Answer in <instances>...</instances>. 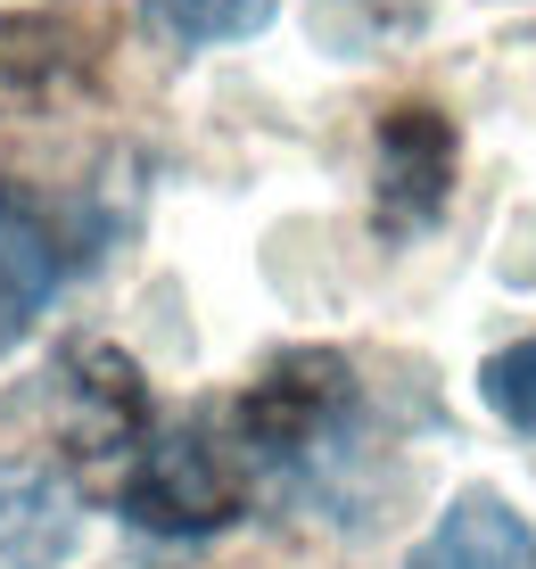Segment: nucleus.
I'll list each match as a JSON object with an SVG mask.
<instances>
[{"instance_id":"1","label":"nucleus","mask_w":536,"mask_h":569,"mask_svg":"<svg viewBox=\"0 0 536 569\" xmlns=\"http://www.w3.org/2000/svg\"><path fill=\"white\" fill-rule=\"evenodd\" d=\"M231 455L272 503L314 520L364 528L380 520L371 487V421H364V380L339 347H281L231 405Z\"/></svg>"},{"instance_id":"10","label":"nucleus","mask_w":536,"mask_h":569,"mask_svg":"<svg viewBox=\"0 0 536 569\" xmlns=\"http://www.w3.org/2000/svg\"><path fill=\"white\" fill-rule=\"evenodd\" d=\"M479 397H487V413L504 421V429L536 438V339L504 347V356H487V371H479Z\"/></svg>"},{"instance_id":"6","label":"nucleus","mask_w":536,"mask_h":569,"mask_svg":"<svg viewBox=\"0 0 536 569\" xmlns=\"http://www.w3.org/2000/svg\"><path fill=\"white\" fill-rule=\"evenodd\" d=\"M83 537V503L50 462H0V569H58Z\"/></svg>"},{"instance_id":"5","label":"nucleus","mask_w":536,"mask_h":569,"mask_svg":"<svg viewBox=\"0 0 536 569\" xmlns=\"http://www.w3.org/2000/svg\"><path fill=\"white\" fill-rule=\"evenodd\" d=\"M99 91V26L75 9H9L0 17V116H58Z\"/></svg>"},{"instance_id":"8","label":"nucleus","mask_w":536,"mask_h":569,"mask_svg":"<svg viewBox=\"0 0 536 569\" xmlns=\"http://www.w3.org/2000/svg\"><path fill=\"white\" fill-rule=\"evenodd\" d=\"M58 281H67V248H58V231L33 214V199L0 190V356L33 330V313L58 298Z\"/></svg>"},{"instance_id":"4","label":"nucleus","mask_w":536,"mask_h":569,"mask_svg":"<svg viewBox=\"0 0 536 569\" xmlns=\"http://www.w3.org/2000/svg\"><path fill=\"white\" fill-rule=\"evenodd\" d=\"M454 166H463L454 116H438L429 100L380 108V124H371V231L380 240L438 231V214L454 199Z\"/></svg>"},{"instance_id":"3","label":"nucleus","mask_w":536,"mask_h":569,"mask_svg":"<svg viewBox=\"0 0 536 569\" xmlns=\"http://www.w3.org/2000/svg\"><path fill=\"white\" fill-rule=\"evenodd\" d=\"M50 438L83 479L116 487L132 470V455L157 438V397H149L141 363L108 339H75L50 363Z\"/></svg>"},{"instance_id":"2","label":"nucleus","mask_w":536,"mask_h":569,"mask_svg":"<svg viewBox=\"0 0 536 569\" xmlns=\"http://www.w3.org/2000/svg\"><path fill=\"white\" fill-rule=\"evenodd\" d=\"M248 503V470L231 455V438L215 421H173L132 455V470L116 479V512H125L141 537H173L198 545L215 528H231Z\"/></svg>"},{"instance_id":"7","label":"nucleus","mask_w":536,"mask_h":569,"mask_svg":"<svg viewBox=\"0 0 536 569\" xmlns=\"http://www.w3.org/2000/svg\"><path fill=\"white\" fill-rule=\"evenodd\" d=\"M405 569H536V528L495 487H470L438 512V528L413 545Z\"/></svg>"},{"instance_id":"9","label":"nucleus","mask_w":536,"mask_h":569,"mask_svg":"<svg viewBox=\"0 0 536 569\" xmlns=\"http://www.w3.org/2000/svg\"><path fill=\"white\" fill-rule=\"evenodd\" d=\"M281 0H141L149 33H166L173 50H224V42H248V33L272 26Z\"/></svg>"}]
</instances>
